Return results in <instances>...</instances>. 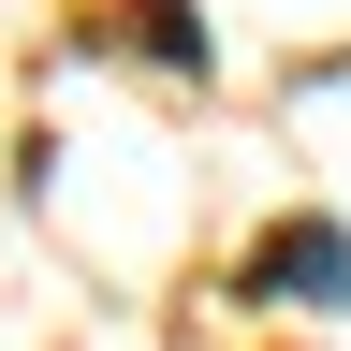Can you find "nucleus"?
<instances>
[{"label":"nucleus","mask_w":351,"mask_h":351,"mask_svg":"<svg viewBox=\"0 0 351 351\" xmlns=\"http://www.w3.org/2000/svg\"><path fill=\"white\" fill-rule=\"evenodd\" d=\"M249 293L263 307H351V234H337V219H278L263 263H249Z\"/></svg>","instance_id":"nucleus-1"}]
</instances>
